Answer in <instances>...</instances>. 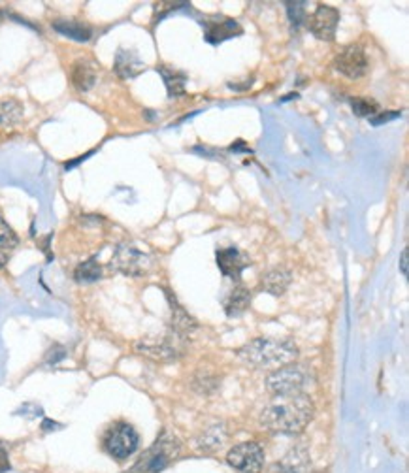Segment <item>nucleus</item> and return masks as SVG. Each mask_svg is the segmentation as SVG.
<instances>
[{
	"label": "nucleus",
	"mask_w": 409,
	"mask_h": 473,
	"mask_svg": "<svg viewBox=\"0 0 409 473\" xmlns=\"http://www.w3.org/2000/svg\"><path fill=\"white\" fill-rule=\"evenodd\" d=\"M206 27V40L209 44H221L224 40L234 38L241 34V27L234 19H217V21H204Z\"/></svg>",
	"instance_id": "nucleus-13"
},
{
	"label": "nucleus",
	"mask_w": 409,
	"mask_h": 473,
	"mask_svg": "<svg viewBox=\"0 0 409 473\" xmlns=\"http://www.w3.org/2000/svg\"><path fill=\"white\" fill-rule=\"evenodd\" d=\"M217 266L221 274L229 279H240L241 271L251 266V260L238 247H223L217 251Z\"/></svg>",
	"instance_id": "nucleus-11"
},
{
	"label": "nucleus",
	"mask_w": 409,
	"mask_h": 473,
	"mask_svg": "<svg viewBox=\"0 0 409 473\" xmlns=\"http://www.w3.org/2000/svg\"><path fill=\"white\" fill-rule=\"evenodd\" d=\"M53 30L61 34V36H67V38L74 40V42H89L91 36H93L91 27L83 25L81 21H72V19L53 21Z\"/></svg>",
	"instance_id": "nucleus-18"
},
{
	"label": "nucleus",
	"mask_w": 409,
	"mask_h": 473,
	"mask_svg": "<svg viewBox=\"0 0 409 473\" xmlns=\"http://www.w3.org/2000/svg\"><path fill=\"white\" fill-rule=\"evenodd\" d=\"M251 305V293L243 285H238L224 298V313L229 317H240Z\"/></svg>",
	"instance_id": "nucleus-17"
},
{
	"label": "nucleus",
	"mask_w": 409,
	"mask_h": 473,
	"mask_svg": "<svg viewBox=\"0 0 409 473\" xmlns=\"http://www.w3.org/2000/svg\"><path fill=\"white\" fill-rule=\"evenodd\" d=\"M17 243H19V238L13 230H11V226L6 223L2 217H0V245L4 249H8L10 253H13L17 247Z\"/></svg>",
	"instance_id": "nucleus-25"
},
{
	"label": "nucleus",
	"mask_w": 409,
	"mask_h": 473,
	"mask_svg": "<svg viewBox=\"0 0 409 473\" xmlns=\"http://www.w3.org/2000/svg\"><path fill=\"white\" fill-rule=\"evenodd\" d=\"M292 281V274L287 268H272L270 271H266L263 276V281H260V287L266 291V293L274 294V296H283L287 293V288Z\"/></svg>",
	"instance_id": "nucleus-16"
},
{
	"label": "nucleus",
	"mask_w": 409,
	"mask_h": 473,
	"mask_svg": "<svg viewBox=\"0 0 409 473\" xmlns=\"http://www.w3.org/2000/svg\"><path fill=\"white\" fill-rule=\"evenodd\" d=\"M102 266L96 262V259H89L78 264V268L74 270V279L78 283H95L102 279Z\"/></svg>",
	"instance_id": "nucleus-23"
},
{
	"label": "nucleus",
	"mask_w": 409,
	"mask_h": 473,
	"mask_svg": "<svg viewBox=\"0 0 409 473\" xmlns=\"http://www.w3.org/2000/svg\"><path fill=\"white\" fill-rule=\"evenodd\" d=\"M72 83L79 93H87L96 85V70L91 62L79 61L72 66Z\"/></svg>",
	"instance_id": "nucleus-20"
},
{
	"label": "nucleus",
	"mask_w": 409,
	"mask_h": 473,
	"mask_svg": "<svg viewBox=\"0 0 409 473\" xmlns=\"http://www.w3.org/2000/svg\"><path fill=\"white\" fill-rule=\"evenodd\" d=\"M309 468V455L306 449H292L281 462L270 466L268 473H306Z\"/></svg>",
	"instance_id": "nucleus-14"
},
{
	"label": "nucleus",
	"mask_w": 409,
	"mask_h": 473,
	"mask_svg": "<svg viewBox=\"0 0 409 473\" xmlns=\"http://www.w3.org/2000/svg\"><path fill=\"white\" fill-rule=\"evenodd\" d=\"M230 149H232V151H240V149H243V151H251V149H249V147L243 146L241 141H238V146H232V147H230Z\"/></svg>",
	"instance_id": "nucleus-33"
},
{
	"label": "nucleus",
	"mask_w": 409,
	"mask_h": 473,
	"mask_svg": "<svg viewBox=\"0 0 409 473\" xmlns=\"http://www.w3.org/2000/svg\"><path fill=\"white\" fill-rule=\"evenodd\" d=\"M238 356L249 366L277 370L296 361L298 347L289 338H257L240 347Z\"/></svg>",
	"instance_id": "nucleus-2"
},
{
	"label": "nucleus",
	"mask_w": 409,
	"mask_h": 473,
	"mask_svg": "<svg viewBox=\"0 0 409 473\" xmlns=\"http://www.w3.org/2000/svg\"><path fill=\"white\" fill-rule=\"evenodd\" d=\"M23 119V104L16 98L0 100V127L11 129Z\"/></svg>",
	"instance_id": "nucleus-22"
},
{
	"label": "nucleus",
	"mask_w": 409,
	"mask_h": 473,
	"mask_svg": "<svg viewBox=\"0 0 409 473\" xmlns=\"http://www.w3.org/2000/svg\"><path fill=\"white\" fill-rule=\"evenodd\" d=\"M144 68H146V64L134 49L119 47L117 53H115V61H113V70L119 78L132 79L136 76H140L144 72Z\"/></svg>",
	"instance_id": "nucleus-12"
},
{
	"label": "nucleus",
	"mask_w": 409,
	"mask_h": 473,
	"mask_svg": "<svg viewBox=\"0 0 409 473\" xmlns=\"http://www.w3.org/2000/svg\"><path fill=\"white\" fill-rule=\"evenodd\" d=\"M338 23H340V11L336 8L326 4H319L315 11L308 17V27L315 38L332 42L336 36Z\"/></svg>",
	"instance_id": "nucleus-10"
},
{
	"label": "nucleus",
	"mask_w": 409,
	"mask_h": 473,
	"mask_svg": "<svg viewBox=\"0 0 409 473\" xmlns=\"http://www.w3.org/2000/svg\"><path fill=\"white\" fill-rule=\"evenodd\" d=\"M313 417L315 406L308 395L275 396L260 411V424L272 434L296 436L308 428Z\"/></svg>",
	"instance_id": "nucleus-1"
},
{
	"label": "nucleus",
	"mask_w": 409,
	"mask_h": 473,
	"mask_svg": "<svg viewBox=\"0 0 409 473\" xmlns=\"http://www.w3.org/2000/svg\"><path fill=\"white\" fill-rule=\"evenodd\" d=\"M226 440H229V430L224 428V424H213L197 438V449L200 452H215L223 449Z\"/></svg>",
	"instance_id": "nucleus-15"
},
{
	"label": "nucleus",
	"mask_w": 409,
	"mask_h": 473,
	"mask_svg": "<svg viewBox=\"0 0 409 473\" xmlns=\"http://www.w3.org/2000/svg\"><path fill=\"white\" fill-rule=\"evenodd\" d=\"M170 327L172 330L170 332L175 334V336H180L183 339L191 338V334L197 330V321L192 319L189 313H187L181 305H172V322H170Z\"/></svg>",
	"instance_id": "nucleus-19"
},
{
	"label": "nucleus",
	"mask_w": 409,
	"mask_h": 473,
	"mask_svg": "<svg viewBox=\"0 0 409 473\" xmlns=\"http://www.w3.org/2000/svg\"><path fill=\"white\" fill-rule=\"evenodd\" d=\"M140 445V434L129 423H115L108 428L102 440L104 451L115 460H127L138 451Z\"/></svg>",
	"instance_id": "nucleus-5"
},
{
	"label": "nucleus",
	"mask_w": 409,
	"mask_h": 473,
	"mask_svg": "<svg viewBox=\"0 0 409 473\" xmlns=\"http://www.w3.org/2000/svg\"><path fill=\"white\" fill-rule=\"evenodd\" d=\"M159 74L163 76L164 85H166V90H168L170 98L174 96H181L185 93V85H187V76L180 70H174V68H166L161 66L159 68Z\"/></svg>",
	"instance_id": "nucleus-21"
},
{
	"label": "nucleus",
	"mask_w": 409,
	"mask_h": 473,
	"mask_svg": "<svg viewBox=\"0 0 409 473\" xmlns=\"http://www.w3.org/2000/svg\"><path fill=\"white\" fill-rule=\"evenodd\" d=\"M351 107L353 112L360 117H374L379 110H377V104L374 100H368V98H351Z\"/></svg>",
	"instance_id": "nucleus-26"
},
{
	"label": "nucleus",
	"mask_w": 409,
	"mask_h": 473,
	"mask_svg": "<svg viewBox=\"0 0 409 473\" xmlns=\"http://www.w3.org/2000/svg\"><path fill=\"white\" fill-rule=\"evenodd\" d=\"M226 462L240 473H260L264 468V449L257 441H243L226 452Z\"/></svg>",
	"instance_id": "nucleus-8"
},
{
	"label": "nucleus",
	"mask_w": 409,
	"mask_h": 473,
	"mask_svg": "<svg viewBox=\"0 0 409 473\" xmlns=\"http://www.w3.org/2000/svg\"><path fill=\"white\" fill-rule=\"evenodd\" d=\"M187 339L175 336L170 332L168 336L157 338V336H149V338H142L140 341H136L134 349L140 353L142 356H147L151 361L157 362H172L178 361L183 351H185Z\"/></svg>",
	"instance_id": "nucleus-6"
},
{
	"label": "nucleus",
	"mask_w": 409,
	"mask_h": 473,
	"mask_svg": "<svg viewBox=\"0 0 409 473\" xmlns=\"http://www.w3.org/2000/svg\"><path fill=\"white\" fill-rule=\"evenodd\" d=\"M334 68L349 79H359L368 72V59L360 45L343 47L334 59Z\"/></svg>",
	"instance_id": "nucleus-9"
},
{
	"label": "nucleus",
	"mask_w": 409,
	"mask_h": 473,
	"mask_svg": "<svg viewBox=\"0 0 409 473\" xmlns=\"http://www.w3.org/2000/svg\"><path fill=\"white\" fill-rule=\"evenodd\" d=\"M400 115H402L400 112H377L374 117H370V123L379 127V124L387 123V121H393V119L400 117Z\"/></svg>",
	"instance_id": "nucleus-28"
},
{
	"label": "nucleus",
	"mask_w": 409,
	"mask_h": 473,
	"mask_svg": "<svg viewBox=\"0 0 409 473\" xmlns=\"http://www.w3.org/2000/svg\"><path fill=\"white\" fill-rule=\"evenodd\" d=\"M10 469V458H8V452L0 447V473H6Z\"/></svg>",
	"instance_id": "nucleus-29"
},
{
	"label": "nucleus",
	"mask_w": 409,
	"mask_h": 473,
	"mask_svg": "<svg viewBox=\"0 0 409 473\" xmlns=\"http://www.w3.org/2000/svg\"><path fill=\"white\" fill-rule=\"evenodd\" d=\"M42 428L45 430V432H51V430H57L61 428L57 423H51V421H44V424H42Z\"/></svg>",
	"instance_id": "nucleus-32"
},
{
	"label": "nucleus",
	"mask_w": 409,
	"mask_h": 473,
	"mask_svg": "<svg viewBox=\"0 0 409 473\" xmlns=\"http://www.w3.org/2000/svg\"><path fill=\"white\" fill-rule=\"evenodd\" d=\"M180 447H181L180 440H178L172 432H168V430H163V434L159 436L157 441L153 443V447H149V449L142 455L140 460H138L132 468L127 469L125 473L163 472V469L178 457Z\"/></svg>",
	"instance_id": "nucleus-4"
},
{
	"label": "nucleus",
	"mask_w": 409,
	"mask_h": 473,
	"mask_svg": "<svg viewBox=\"0 0 409 473\" xmlns=\"http://www.w3.org/2000/svg\"><path fill=\"white\" fill-rule=\"evenodd\" d=\"M315 373L311 368L304 364H287L270 373L266 378V389L274 396L304 395V390L311 387Z\"/></svg>",
	"instance_id": "nucleus-3"
},
{
	"label": "nucleus",
	"mask_w": 409,
	"mask_h": 473,
	"mask_svg": "<svg viewBox=\"0 0 409 473\" xmlns=\"http://www.w3.org/2000/svg\"><path fill=\"white\" fill-rule=\"evenodd\" d=\"M287 17L294 28L302 27L304 21H308V13H306V6L308 2L304 0H294V2H287Z\"/></svg>",
	"instance_id": "nucleus-24"
},
{
	"label": "nucleus",
	"mask_w": 409,
	"mask_h": 473,
	"mask_svg": "<svg viewBox=\"0 0 409 473\" xmlns=\"http://www.w3.org/2000/svg\"><path fill=\"white\" fill-rule=\"evenodd\" d=\"M10 257H11L10 251H8V249H4V247H2V245H0V268H4L6 262L10 260Z\"/></svg>",
	"instance_id": "nucleus-31"
},
{
	"label": "nucleus",
	"mask_w": 409,
	"mask_h": 473,
	"mask_svg": "<svg viewBox=\"0 0 409 473\" xmlns=\"http://www.w3.org/2000/svg\"><path fill=\"white\" fill-rule=\"evenodd\" d=\"M153 259L134 243H119L112 257V268L129 277L146 276L151 270Z\"/></svg>",
	"instance_id": "nucleus-7"
},
{
	"label": "nucleus",
	"mask_w": 409,
	"mask_h": 473,
	"mask_svg": "<svg viewBox=\"0 0 409 473\" xmlns=\"http://www.w3.org/2000/svg\"><path fill=\"white\" fill-rule=\"evenodd\" d=\"M400 270L404 276H408V249L402 251V257H400Z\"/></svg>",
	"instance_id": "nucleus-30"
},
{
	"label": "nucleus",
	"mask_w": 409,
	"mask_h": 473,
	"mask_svg": "<svg viewBox=\"0 0 409 473\" xmlns=\"http://www.w3.org/2000/svg\"><path fill=\"white\" fill-rule=\"evenodd\" d=\"M64 358H67V349L59 344L53 345V347L47 351V355H45V362H47L50 366H55V364H59V362L64 361Z\"/></svg>",
	"instance_id": "nucleus-27"
}]
</instances>
